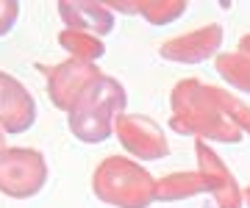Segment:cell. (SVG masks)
<instances>
[{
    "instance_id": "9",
    "label": "cell",
    "mask_w": 250,
    "mask_h": 208,
    "mask_svg": "<svg viewBox=\"0 0 250 208\" xmlns=\"http://www.w3.org/2000/svg\"><path fill=\"white\" fill-rule=\"evenodd\" d=\"M36 109L34 97L25 86H20L11 75L0 73V125L9 133H22L34 125Z\"/></svg>"
},
{
    "instance_id": "7",
    "label": "cell",
    "mask_w": 250,
    "mask_h": 208,
    "mask_svg": "<svg viewBox=\"0 0 250 208\" xmlns=\"http://www.w3.org/2000/svg\"><path fill=\"white\" fill-rule=\"evenodd\" d=\"M220 45H223V28L208 22V25L197 28V31H189L178 39L164 42L161 56L175 64H200L206 58H211L220 50Z\"/></svg>"
},
{
    "instance_id": "5",
    "label": "cell",
    "mask_w": 250,
    "mask_h": 208,
    "mask_svg": "<svg viewBox=\"0 0 250 208\" xmlns=\"http://www.w3.org/2000/svg\"><path fill=\"white\" fill-rule=\"evenodd\" d=\"M114 133L123 150H128L134 158H142V161H159L170 153L164 131L150 117H142V114H120L114 122Z\"/></svg>"
},
{
    "instance_id": "4",
    "label": "cell",
    "mask_w": 250,
    "mask_h": 208,
    "mask_svg": "<svg viewBox=\"0 0 250 208\" xmlns=\"http://www.w3.org/2000/svg\"><path fill=\"white\" fill-rule=\"evenodd\" d=\"M45 181L47 164L36 150L20 147L0 153V191H6L9 197H34Z\"/></svg>"
},
{
    "instance_id": "17",
    "label": "cell",
    "mask_w": 250,
    "mask_h": 208,
    "mask_svg": "<svg viewBox=\"0 0 250 208\" xmlns=\"http://www.w3.org/2000/svg\"><path fill=\"white\" fill-rule=\"evenodd\" d=\"M245 203H248V206H250V186H248V189H245Z\"/></svg>"
},
{
    "instance_id": "1",
    "label": "cell",
    "mask_w": 250,
    "mask_h": 208,
    "mask_svg": "<svg viewBox=\"0 0 250 208\" xmlns=\"http://www.w3.org/2000/svg\"><path fill=\"white\" fill-rule=\"evenodd\" d=\"M172 128L184 136H197L200 142L236 145L242 133L250 136V109L225 89L187 78L172 89Z\"/></svg>"
},
{
    "instance_id": "14",
    "label": "cell",
    "mask_w": 250,
    "mask_h": 208,
    "mask_svg": "<svg viewBox=\"0 0 250 208\" xmlns=\"http://www.w3.org/2000/svg\"><path fill=\"white\" fill-rule=\"evenodd\" d=\"M217 73L223 75L225 81L242 89L245 95H250V56L245 53H225L217 56Z\"/></svg>"
},
{
    "instance_id": "16",
    "label": "cell",
    "mask_w": 250,
    "mask_h": 208,
    "mask_svg": "<svg viewBox=\"0 0 250 208\" xmlns=\"http://www.w3.org/2000/svg\"><path fill=\"white\" fill-rule=\"evenodd\" d=\"M239 53H245V56H250V34L245 39L239 42Z\"/></svg>"
},
{
    "instance_id": "11",
    "label": "cell",
    "mask_w": 250,
    "mask_h": 208,
    "mask_svg": "<svg viewBox=\"0 0 250 208\" xmlns=\"http://www.w3.org/2000/svg\"><path fill=\"white\" fill-rule=\"evenodd\" d=\"M200 191H208L206 178L200 172H175V175H167L156 183V200H161V203L187 200L200 194Z\"/></svg>"
},
{
    "instance_id": "10",
    "label": "cell",
    "mask_w": 250,
    "mask_h": 208,
    "mask_svg": "<svg viewBox=\"0 0 250 208\" xmlns=\"http://www.w3.org/2000/svg\"><path fill=\"white\" fill-rule=\"evenodd\" d=\"M59 14L67 22V31H81L103 39L114 28V14L106 3H59Z\"/></svg>"
},
{
    "instance_id": "15",
    "label": "cell",
    "mask_w": 250,
    "mask_h": 208,
    "mask_svg": "<svg viewBox=\"0 0 250 208\" xmlns=\"http://www.w3.org/2000/svg\"><path fill=\"white\" fill-rule=\"evenodd\" d=\"M17 19V3H0V37L9 34Z\"/></svg>"
},
{
    "instance_id": "18",
    "label": "cell",
    "mask_w": 250,
    "mask_h": 208,
    "mask_svg": "<svg viewBox=\"0 0 250 208\" xmlns=\"http://www.w3.org/2000/svg\"><path fill=\"white\" fill-rule=\"evenodd\" d=\"M0 153H6V147H3V136H0Z\"/></svg>"
},
{
    "instance_id": "8",
    "label": "cell",
    "mask_w": 250,
    "mask_h": 208,
    "mask_svg": "<svg viewBox=\"0 0 250 208\" xmlns=\"http://www.w3.org/2000/svg\"><path fill=\"white\" fill-rule=\"evenodd\" d=\"M197 164L200 175L206 178V186L214 194V203L220 208H242V189L236 186L233 175L228 172L225 161L211 150V147L197 139Z\"/></svg>"
},
{
    "instance_id": "3",
    "label": "cell",
    "mask_w": 250,
    "mask_h": 208,
    "mask_svg": "<svg viewBox=\"0 0 250 208\" xmlns=\"http://www.w3.org/2000/svg\"><path fill=\"white\" fill-rule=\"evenodd\" d=\"M92 189L100 203L117 208H147L156 200L153 175L125 155H108L98 164Z\"/></svg>"
},
{
    "instance_id": "13",
    "label": "cell",
    "mask_w": 250,
    "mask_h": 208,
    "mask_svg": "<svg viewBox=\"0 0 250 208\" xmlns=\"http://www.w3.org/2000/svg\"><path fill=\"white\" fill-rule=\"evenodd\" d=\"M59 42H62V47L70 50L75 61H92L95 64L100 56L106 53L103 39L92 37V34H81V31H62Z\"/></svg>"
},
{
    "instance_id": "12",
    "label": "cell",
    "mask_w": 250,
    "mask_h": 208,
    "mask_svg": "<svg viewBox=\"0 0 250 208\" xmlns=\"http://www.w3.org/2000/svg\"><path fill=\"white\" fill-rule=\"evenodd\" d=\"M111 9L139 11L150 25H167L187 11L184 0H139V3H111Z\"/></svg>"
},
{
    "instance_id": "2",
    "label": "cell",
    "mask_w": 250,
    "mask_h": 208,
    "mask_svg": "<svg viewBox=\"0 0 250 208\" xmlns=\"http://www.w3.org/2000/svg\"><path fill=\"white\" fill-rule=\"evenodd\" d=\"M125 89L120 81L100 75L86 86V92L78 97V103L70 111V131L75 139L86 145H100L114 133V122L120 114H125Z\"/></svg>"
},
{
    "instance_id": "6",
    "label": "cell",
    "mask_w": 250,
    "mask_h": 208,
    "mask_svg": "<svg viewBox=\"0 0 250 208\" xmlns=\"http://www.w3.org/2000/svg\"><path fill=\"white\" fill-rule=\"evenodd\" d=\"M47 73V92H50V100L56 103V109H62L70 114L72 106L78 103V97L86 92L95 78H100V70L92 61H64L53 70H45Z\"/></svg>"
}]
</instances>
